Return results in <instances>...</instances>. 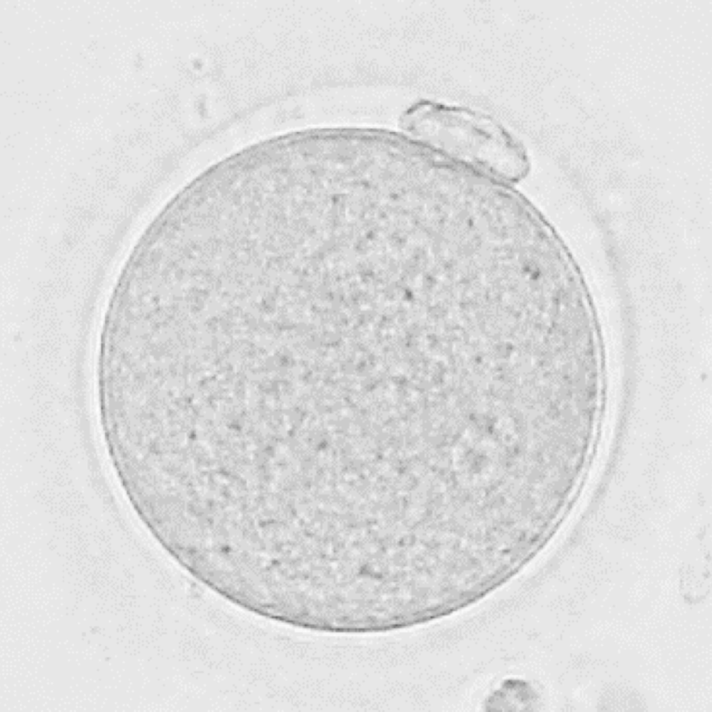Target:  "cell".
<instances>
[{
	"instance_id": "6da1fadb",
	"label": "cell",
	"mask_w": 712,
	"mask_h": 712,
	"mask_svg": "<svg viewBox=\"0 0 712 712\" xmlns=\"http://www.w3.org/2000/svg\"><path fill=\"white\" fill-rule=\"evenodd\" d=\"M399 124L404 135L443 154L492 163L517 165L524 160L509 130L472 108L423 100L409 107Z\"/></svg>"
}]
</instances>
